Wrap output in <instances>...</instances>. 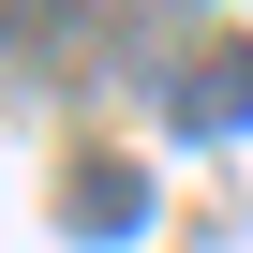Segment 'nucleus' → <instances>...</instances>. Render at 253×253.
Wrapping results in <instances>:
<instances>
[{"label": "nucleus", "mask_w": 253, "mask_h": 253, "mask_svg": "<svg viewBox=\"0 0 253 253\" xmlns=\"http://www.w3.org/2000/svg\"><path fill=\"white\" fill-rule=\"evenodd\" d=\"M194 119H209V134L253 119V45H209V60H194Z\"/></svg>", "instance_id": "f257e3e1"}, {"label": "nucleus", "mask_w": 253, "mask_h": 253, "mask_svg": "<svg viewBox=\"0 0 253 253\" xmlns=\"http://www.w3.org/2000/svg\"><path fill=\"white\" fill-rule=\"evenodd\" d=\"M75 209H89V238H119V223H134V179H119V164H89V179H75Z\"/></svg>", "instance_id": "f03ea898"}]
</instances>
